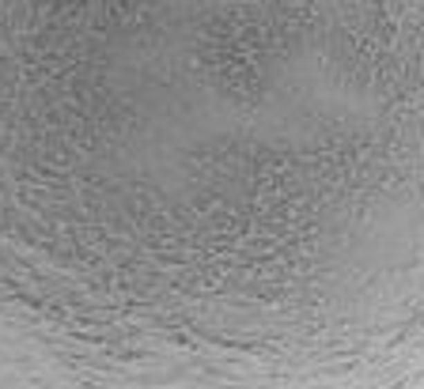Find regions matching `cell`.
I'll return each mask as SVG.
<instances>
[{
    "mask_svg": "<svg viewBox=\"0 0 424 389\" xmlns=\"http://www.w3.org/2000/svg\"><path fill=\"white\" fill-rule=\"evenodd\" d=\"M0 389H424V0H0Z\"/></svg>",
    "mask_w": 424,
    "mask_h": 389,
    "instance_id": "1",
    "label": "cell"
}]
</instances>
